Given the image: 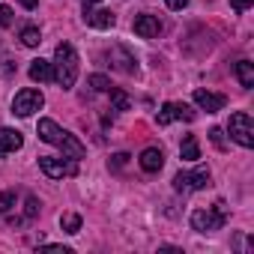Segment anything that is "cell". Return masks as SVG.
Segmentation results:
<instances>
[{
  "label": "cell",
  "mask_w": 254,
  "mask_h": 254,
  "mask_svg": "<svg viewBox=\"0 0 254 254\" xmlns=\"http://www.w3.org/2000/svg\"><path fill=\"white\" fill-rule=\"evenodd\" d=\"M36 132H39V138H42L45 144L57 147L63 156H69V159H81V156H84V144H81L72 132L60 129V126H57L54 120L42 117V120H39V126H36Z\"/></svg>",
  "instance_id": "obj_1"
},
{
  "label": "cell",
  "mask_w": 254,
  "mask_h": 254,
  "mask_svg": "<svg viewBox=\"0 0 254 254\" xmlns=\"http://www.w3.org/2000/svg\"><path fill=\"white\" fill-rule=\"evenodd\" d=\"M54 81L63 87V90H72L75 81H78V54L69 42H60L54 48Z\"/></svg>",
  "instance_id": "obj_2"
},
{
  "label": "cell",
  "mask_w": 254,
  "mask_h": 254,
  "mask_svg": "<svg viewBox=\"0 0 254 254\" xmlns=\"http://www.w3.org/2000/svg\"><path fill=\"white\" fill-rule=\"evenodd\" d=\"M224 221H227V203L224 200H215L212 206L191 212V227L197 233H215V230H221Z\"/></svg>",
  "instance_id": "obj_3"
},
{
  "label": "cell",
  "mask_w": 254,
  "mask_h": 254,
  "mask_svg": "<svg viewBox=\"0 0 254 254\" xmlns=\"http://www.w3.org/2000/svg\"><path fill=\"white\" fill-rule=\"evenodd\" d=\"M227 132H230V141H236L239 147H254V120L248 111H236L230 114L227 120Z\"/></svg>",
  "instance_id": "obj_4"
},
{
  "label": "cell",
  "mask_w": 254,
  "mask_h": 254,
  "mask_svg": "<svg viewBox=\"0 0 254 254\" xmlns=\"http://www.w3.org/2000/svg\"><path fill=\"white\" fill-rule=\"evenodd\" d=\"M39 171L48 180H63V177H75L78 165L69 156H39Z\"/></svg>",
  "instance_id": "obj_5"
},
{
  "label": "cell",
  "mask_w": 254,
  "mask_h": 254,
  "mask_svg": "<svg viewBox=\"0 0 254 254\" xmlns=\"http://www.w3.org/2000/svg\"><path fill=\"white\" fill-rule=\"evenodd\" d=\"M42 105H45V96L39 90H33V87H24L12 99V114L15 117H33L36 111H42Z\"/></svg>",
  "instance_id": "obj_6"
},
{
  "label": "cell",
  "mask_w": 254,
  "mask_h": 254,
  "mask_svg": "<svg viewBox=\"0 0 254 254\" xmlns=\"http://www.w3.org/2000/svg\"><path fill=\"white\" fill-rule=\"evenodd\" d=\"M105 57H108L111 69H117V72H123V75H135V72H138L135 54H132L129 48H123V45H111V48L105 51Z\"/></svg>",
  "instance_id": "obj_7"
},
{
  "label": "cell",
  "mask_w": 254,
  "mask_h": 254,
  "mask_svg": "<svg viewBox=\"0 0 254 254\" xmlns=\"http://www.w3.org/2000/svg\"><path fill=\"white\" fill-rule=\"evenodd\" d=\"M209 186V168H194L189 174H177L174 177V189L177 191H200Z\"/></svg>",
  "instance_id": "obj_8"
},
{
  "label": "cell",
  "mask_w": 254,
  "mask_h": 254,
  "mask_svg": "<svg viewBox=\"0 0 254 254\" xmlns=\"http://www.w3.org/2000/svg\"><path fill=\"white\" fill-rule=\"evenodd\" d=\"M197 114L189 108V105H183V102H168V105H162V111L156 114V123L159 126H171L174 120H186V123H191Z\"/></svg>",
  "instance_id": "obj_9"
},
{
  "label": "cell",
  "mask_w": 254,
  "mask_h": 254,
  "mask_svg": "<svg viewBox=\"0 0 254 254\" xmlns=\"http://www.w3.org/2000/svg\"><path fill=\"white\" fill-rule=\"evenodd\" d=\"M194 105L203 108L206 114H215V111H221L227 105V99L221 93H212V90H194Z\"/></svg>",
  "instance_id": "obj_10"
},
{
  "label": "cell",
  "mask_w": 254,
  "mask_h": 254,
  "mask_svg": "<svg viewBox=\"0 0 254 254\" xmlns=\"http://www.w3.org/2000/svg\"><path fill=\"white\" fill-rule=\"evenodd\" d=\"M135 33H138L141 39H156V36L162 33V21H159L156 15H150V12H144V15L135 18Z\"/></svg>",
  "instance_id": "obj_11"
},
{
  "label": "cell",
  "mask_w": 254,
  "mask_h": 254,
  "mask_svg": "<svg viewBox=\"0 0 254 254\" xmlns=\"http://www.w3.org/2000/svg\"><path fill=\"white\" fill-rule=\"evenodd\" d=\"M84 21H87L90 27H96V30H108V27H114V12L84 6Z\"/></svg>",
  "instance_id": "obj_12"
},
{
  "label": "cell",
  "mask_w": 254,
  "mask_h": 254,
  "mask_svg": "<svg viewBox=\"0 0 254 254\" xmlns=\"http://www.w3.org/2000/svg\"><path fill=\"white\" fill-rule=\"evenodd\" d=\"M138 165H141V171H147V174H159L162 165H165V153H162L159 147H147V150L141 153Z\"/></svg>",
  "instance_id": "obj_13"
},
{
  "label": "cell",
  "mask_w": 254,
  "mask_h": 254,
  "mask_svg": "<svg viewBox=\"0 0 254 254\" xmlns=\"http://www.w3.org/2000/svg\"><path fill=\"white\" fill-rule=\"evenodd\" d=\"M24 147V138H21V132H15V129H0V159H3L6 153H15V150H21Z\"/></svg>",
  "instance_id": "obj_14"
},
{
  "label": "cell",
  "mask_w": 254,
  "mask_h": 254,
  "mask_svg": "<svg viewBox=\"0 0 254 254\" xmlns=\"http://www.w3.org/2000/svg\"><path fill=\"white\" fill-rule=\"evenodd\" d=\"M180 156H183V162H197V159H200V144H197L194 135H186V138H183Z\"/></svg>",
  "instance_id": "obj_15"
},
{
  "label": "cell",
  "mask_w": 254,
  "mask_h": 254,
  "mask_svg": "<svg viewBox=\"0 0 254 254\" xmlns=\"http://www.w3.org/2000/svg\"><path fill=\"white\" fill-rule=\"evenodd\" d=\"M30 78L33 81H54V66L48 60H33L30 63Z\"/></svg>",
  "instance_id": "obj_16"
},
{
  "label": "cell",
  "mask_w": 254,
  "mask_h": 254,
  "mask_svg": "<svg viewBox=\"0 0 254 254\" xmlns=\"http://www.w3.org/2000/svg\"><path fill=\"white\" fill-rule=\"evenodd\" d=\"M236 78H239V84L245 90H251L254 87V63L251 60H239L236 63Z\"/></svg>",
  "instance_id": "obj_17"
},
{
  "label": "cell",
  "mask_w": 254,
  "mask_h": 254,
  "mask_svg": "<svg viewBox=\"0 0 254 254\" xmlns=\"http://www.w3.org/2000/svg\"><path fill=\"white\" fill-rule=\"evenodd\" d=\"M60 227H63V233H72L75 236L81 230V215L78 212H63L60 215Z\"/></svg>",
  "instance_id": "obj_18"
},
{
  "label": "cell",
  "mask_w": 254,
  "mask_h": 254,
  "mask_svg": "<svg viewBox=\"0 0 254 254\" xmlns=\"http://www.w3.org/2000/svg\"><path fill=\"white\" fill-rule=\"evenodd\" d=\"M15 200H18V191H15V189L0 191V215H9V212L15 209Z\"/></svg>",
  "instance_id": "obj_19"
},
{
  "label": "cell",
  "mask_w": 254,
  "mask_h": 254,
  "mask_svg": "<svg viewBox=\"0 0 254 254\" xmlns=\"http://www.w3.org/2000/svg\"><path fill=\"white\" fill-rule=\"evenodd\" d=\"M18 39H21V45H24V48H36V45L42 42V36H39V27H24Z\"/></svg>",
  "instance_id": "obj_20"
},
{
  "label": "cell",
  "mask_w": 254,
  "mask_h": 254,
  "mask_svg": "<svg viewBox=\"0 0 254 254\" xmlns=\"http://www.w3.org/2000/svg\"><path fill=\"white\" fill-rule=\"evenodd\" d=\"M111 105H114V111H129L132 108V99L126 96L123 90H111Z\"/></svg>",
  "instance_id": "obj_21"
},
{
  "label": "cell",
  "mask_w": 254,
  "mask_h": 254,
  "mask_svg": "<svg viewBox=\"0 0 254 254\" xmlns=\"http://www.w3.org/2000/svg\"><path fill=\"white\" fill-rule=\"evenodd\" d=\"M90 87L99 90V93H108V90H111V81H108L105 75H90Z\"/></svg>",
  "instance_id": "obj_22"
},
{
  "label": "cell",
  "mask_w": 254,
  "mask_h": 254,
  "mask_svg": "<svg viewBox=\"0 0 254 254\" xmlns=\"http://www.w3.org/2000/svg\"><path fill=\"white\" fill-rule=\"evenodd\" d=\"M209 141H212L218 150H224V147H227V144H224V132H221V129H209Z\"/></svg>",
  "instance_id": "obj_23"
},
{
  "label": "cell",
  "mask_w": 254,
  "mask_h": 254,
  "mask_svg": "<svg viewBox=\"0 0 254 254\" xmlns=\"http://www.w3.org/2000/svg\"><path fill=\"white\" fill-rule=\"evenodd\" d=\"M9 24H12V9L0 6V27H9Z\"/></svg>",
  "instance_id": "obj_24"
},
{
  "label": "cell",
  "mask_w": 254,
  "mask_h": 254,
  "mask_svg": "<svg viewBox=\"0 0 254 254\" xmlns=\"http://www.w3.org/2000/svg\"><path fill=\"white\" fill-rule=\"evenodd\" d=\"M36 212H39V200L30 194V197H27V212H24V218H33Z\"/></svg>",
  "instance_id": "obj_25"
},
{
  "label": "cell",
  "mask_w": 254,
  "mask_h": 254,
  "mask_svg": "<svg viewBox=\"0 0 254 254\" xmlns=\"http://www.w3.org/2000/svg\"><path fill=\"white\" fill-rule=\"evenodd\" d=\"M126 162H129V156H126V153H117V156H114V162H111V168H114V171H120Z\"/></svg>",
  "instance_id": "obj_26"
},
{
  "label": "cell",
  "mask_w": 254,
  "mask_h": 254,
  "mask_svg": "<svg viewBox=\"0 0 254 254\" xmlns=\"http://www.w3.org/2000/svg\"><path fill=\"white\" fill-rule=\"evenodd\" d=\"M251 3H254V0H230V6H233L236 12H245V9H248Z\"/></svg>",
  "instance_id": "obj_27"
},
{
  "label": "cell",
  "mask_w": 254,
  "mask_h": 254,
  "mask_svg": "<svg viewBox=\"0 0 254 254\" xmlns=\"http://www.w3.org/2000/svg\"><path fill=\"white\" fill-rule=\"evenodd\" d=\"M165 3H168L171 9H186V6H189V0H165Z\"/></svg>",
  "instance_id": "obj_28"
},
{
  "label": "cell",
  "mask_w": 254,
  "mask_h": 254,
  "mask_svg": "<svg viewBox=\"0 0 254 254\" xmlns=\"http://www.w3.org/2000/svg\"><path fill=\"white\" fill-rule=\"evenodd\" d=\"M18 3H21L24 9H36V6H39V0H18Z\"/></svg>",
  "instance_id": "obj_29"
},
{
  "label": "cell",
  "mask_w": 254,
  "mask_h": 254,
  "mask_svg": "<svg viewBox=\"0 0 254 254\" xmlns=\"http://www.w3.org/2000/svg\"><path fill=\"white\" fill-rule=\"evenodd\" d=\"M93 3H102V0H84V6H93Z\"/></svg>",
  "instance_id": "obj_30"
}]
</instances>
